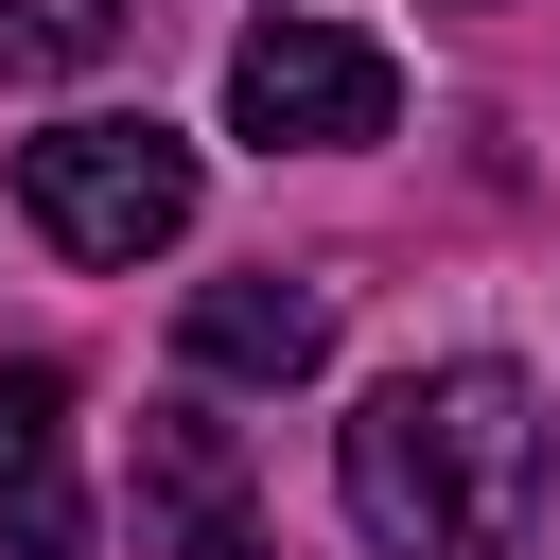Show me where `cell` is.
<instances>
[{
	"instance_id": "obj_1",
	"label": "cell",
	"mask_w": 560,
	"mask_h": 560,
	"mask_svg": "<svg viewBox=\"0 0 560 560\" xmlns=\"http://www.w3.org/2000/svg\"><path fill=\"white\" fill-rule=\"evenodd\" d=\"M542 472H560L542 385H525V368H490V350L368 385V402H350V438H332V490H350V525H368L385 560H525Z\"/></svg>"
},
{
	"instance_id": "obj_2",
	"label": "cell",
	"mask_w": 560,
	"mask_h": 560,
	"mask_svg": "<svg viewBox=\"0 0 560 560\" xmlns=\"http://www.w3.org/2000/svg\"><path fill=\"white\" fill-rule=\"evenodd\" d=\"M18 210L70 245V262H158L175 228H192V140L175 122H52V140H18Z\"/></svg>"
},
{
	"instance_id": "obj_3",
	"label": "cell",
	"mask_w": 560,
	"mask_h": 560,
	"mask_svg": "<svg viewBox=\"0 0 560 560\" xmlns=\"http://www.w3.org/2000/svg\"><path fill=\"white\" fill-rule=\"evenodd\" d=\"M385 105H402V70L350 35V18H245L228 35V122L280 158H332V140H385Z\"/></svg>"
},
{
	"instance_id": "obj_4",
	"label": "cell",
	"mask_w": 560,
	"mask_h": 560,
	"mask_svg": "<svg viewBox=\"0 0 560 560\" xmlns=\"http://www.w3.org/2000/svg\"><path fill=\"white\" fill-rule=\"evenodd\" d=\"M140 560H262V490H245L228 420H192V402L140 420Z\"/></svg>"
},
{
	"instance_id": "obj_5",
	"label": "cell",
	"mask_w": 560,
	"mask_h": 560,
	"mask_svg": "<svg viewBox=\"0 0 560 560\" xmlns=\"http://www.w3.org/2000/svg\"><path fill=\"white\" fill-rule=\"evenodd\" d=\"M88 490H70V368H0V560H70Z\"/></svg>"
},
{
	"instance_id": "obj_6",
	"label": "cell",
	"mask_w": 560,
	"mask_h": 560,
	"mask_svg": "<svg viewBox=\"0 0 560 560\" xmlns=\"http://www.w3.org/2000/svg\"><path fill=\"white\" fill-rule=\"evenodd\" d=\"M192 368L210 385H298V368H332V280H210L192 298Z\"/></svg>"
},
{
	"instance_id": "obj_7",
	"label": "cell",
	"mask_w": 560,
	"mask_h": 560,
	"mask_svg": "<svg viewBox=\"0 0 560 560\" xmlns=\"http://www.w3.org/2000/svg\"><path fill=\"white\" fill-rule=\"evenodd\" d=\"M122 18H140V0H0V70H18V88L105 70V52H122Z\"/></svg>"
}]
</instances>
